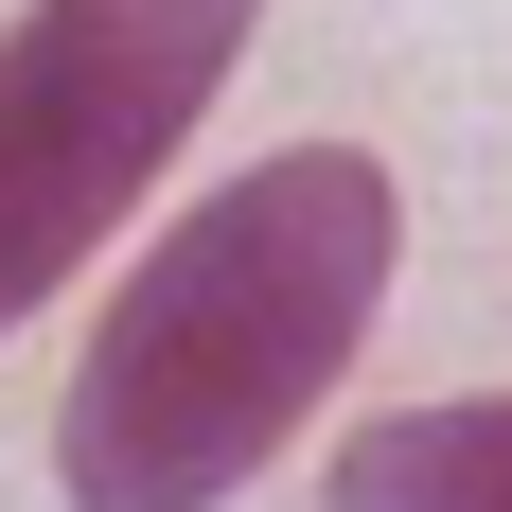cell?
Wrapping results in <instances>:
<instances>
[{"label":"cell","mask_w":512,"mask_h":512,"mask_svg":"<svg viewBox=\"0 0 512 512\" xmlns=\"http://www.w3.org/2000/svg\"><path fill=\"white\" fill-rule=\"evenodd\" d=\"M407 265V195L371 142H265L195 212H159V248L106 283L89 354L53 389V495L71 512H230L318 389L371 354Z\"/></svg>","instance_id":"1"},{"label":"cell","mask_w":512,"mask_h":512,"mask_svg":"<svg viewBox=\"0 0 512 512\" xmlns=\"http://www.w3.org/2000/svg\"><path fill=\"white\" fill-rule=\"evenodd\" d=\"M265 0H18L0 36V336L159 195V159L248 71Z\"/></svg>","instance_id":"2"},{"label":"cell","mask_w":512,"mask_h":512,"mask_svg":"<svg viewBox=\"0 0 512 512\" xmlns=\"http://www.w3.org/2000/svg\"><path fill=\"white\" fill-rule=\"evenodd\" d=\"M318 512H512V389L354 424V442L318 460Z\"/></svg>","instance_id":"3"}]
</instances>
